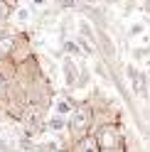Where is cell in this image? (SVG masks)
<instances>
[{
    "label": "cell",
    "instance_id": "1",
    "mask_svg": "<svg viewBox=\"0 0 150 152\" xmlns=\"http://www.w3.org/2000/svg\"><path fill=\"white\" fill-rule=\"evenodd\" d=\"M27 125H37V120H40V108H30L25 113V118H22Z\"/></svg>",
    "mask_w": 150,
    "mask_h": 152
},
{
    "label": "cell",
    "instance_id": "2",
    "mask_svg": "<svg viewBox=\"0 0 150 152\" xmlns=\"http://www.w3.org/2000/svg\"><path fill=\"white\" fill-rule=\"evenodd\" d=\"M79 152H99V145H96V140H91V137H86L81 142V147H79Z\"/></svg>",
    "mask_w": 150,
    "mask_h": 152
},
{
    "label": "cell",
    "instance_id": "3",
    "mask_svg": "<svg viewBox=\"0 0 150 152\" xmlns=\"http://www.w3.org/2000/svg\"><path fill=\"white\" fill-rule=\"evenodd\" d=\"M101 145H104V147H113V145H116V135H113L111 130L101 132Z\"/></svg>",
    "mask_w": 150,
    "mask_h": 152
},
{
    "label": "cell",
    "instance_id": "4",
    "mask_svg": "<svg viewBox=\"0 0 150 152\" xmlns=\"http://www.w3.org/2000/svg\"><path fill=\"white\" fill-rule=\"evenodd\" d=\"M74 120H76V123H74V132H81V125H86V115H81V113H79Z\"/></svg>",
    "mask_w": 150,
    "mask_h": 152
},
{
    "label": "cell",
    "instance_id": "5",
    "mask_svg": "<svg viewBox=\"0 0 150 152\" xmlns=\"http://www.w3.org/2000/svg\"><path fill=\"white\" fill-rule=\"evenodd\" d=\"M57 110H59V113H69V110H71V103H69V101H62L59 106H57Z\"/></svg>",
    "mask_w": 150,
    "mask_h": 152
},
{
    "label": "cell",
    "instance_id": "6",
    "mask_svg": "<svg viewBox=\"0 0 150 152\" xmlns=\"http://www.w3.org/2000/svg\"><path fill=\"white\" fill-rule=\"evenodd\" d=\"M52 128H54V130H62V128H64V120H62V118H54V120H52Z\"/></svg>",
    "mask_w": 150,
    "mask_h": 152
},
{
    "label": "cell",
    "instance_id": "7",
    "mask_svg": "<svg viewBox=\"0 0 150 152\" xmlns=\"http://www.w3.org/2000/svg\"><path fill=\"white\" fill-rule=\"evenodd\" d=\"M59 3H62V5H67V7H71V5H74V0H59Z\"/></svg>",
    "mask_w": 150,
    "mask_h": 152
}]
</instances>
